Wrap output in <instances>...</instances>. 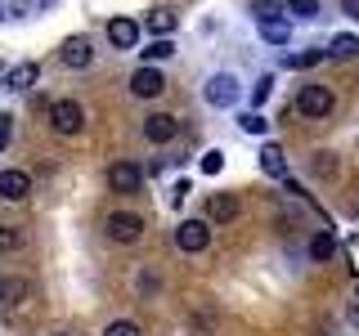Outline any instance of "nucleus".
Masks as SVG:
<instances>
[{"label":"nucleus","mask_w":359,"mask_h":336,"mask_svg":"<svg viewBox=\"0 0 359 336\" xmlns=\"http://www.w3.org/2000/svg\"><path fill=\"white\" fill-rule=\"evenodd\" d=\"M341 14H346V18H355V22H359V0H341Z\"/></svg>","instance_id":"473e14b6"},{"label":"nucleus","mask_w":359,"mask_h":336,"mask_svg":"<svg viewBox=\"0 0 359 336\" xmlns=\"http://www.w3.org/2000/svg\"><path fill=\"white\" fill-rule=\"evenodd\" d=\"M278 0H252V14H256V22H265V18H278Z\"/></svg>","instance_id":"bb28decb"},{"label":"nucleus","mask_w":359,"mask_h":336,"mask_svg":"<svg viewBox=\"0 0 359 336\" xmlns=\"http://www.w3.org/2000/svg\"><path fill=\"white\" fill-rule=\"evenodd\" d=\"M310 171L319 175V179H332V175H337V157H332V153H314Z\"/></svg>","instance_id":"b1692460"},{"label":"nucleus","mask_w":359,"mask_h":336,"mask_svg":"<svg viewBox=\"0 0 359 336\" xmlns=\"http://www.w3.org/2000/svg\"><path fill=\"white\" fill-rule=\"evenodd\" d=\"M287 14L292 18H314L319 14V0H287Z\"/></svg>","instance_id":"393cba45"},{"label":"nucleus","mask_w":359,"mask_h":336,"mask_svg":"<svg viewBox=\"0 0 359 336\" xmlns=\"http://www.w3.org/2000/svg\"><path fill=\"white\" fill-rule=\"evenodd\" d=\"M175 9H166V5H157V9H149V18H144V31L149 36H171L175 31Z\"/></svg>","instance_id":"ddd939ff"},{"label":"nucleus","mask_w":359,"mask_h":336,"mask_svg":"<svg viewBox=\"0 0 359 336\" xmlns=\"http://www.w3.org/2000/svg\"><path fill=\"white\" fill-rule=\"evenodd\" d=\"M180 134V121L171 117V112H149L144 117V139H153V144H171Z\"/></svg>","instance_id":"6e6552de"},{"label":"nucleus","mask_w":359,"mask_h":336,"mask_svg":"<svg viewBox=\"0 0 359 336\" xmlns=\"http://www.w3.org/2000/svg\"><path fill=\"white\" fill-rule=\"evenodd\" d=\"M171 54H175V41H171V36H153V41H149V45L140 50V59L153 67V63H166Z\"/></svg>","instance_id":"dca6fc26"},{"label":"nucleus","mask_w":359,"mask_h":336,"mask_svg":"<svg viewBox=\"0 0 359 336\" xmlns=\"http://www.w3.org/2000/svg\"><path fill=\"white\" fill-rule=\"evenodd\" d=\"M162 90H166V76L157 72V67H149V63L135 67V76H130V94L135 99H157Z\"/></svg>","instance_id":"0eeeda50"},{"label":"nucleus","mask_w":359,"mask_h":336,"mask_svg":"<svg viewBox=\"0 0 359 336\" xmlns=\"http://www.w3.org/2000/svg\"><path fill=\"white\" fill-rule=\"evenodd\" d=\"M202 99H207L211 108H233V104L243 99L238 76H233V72H211V76H207V85H202Z\"/></svg>","instance_id":"f257e3e1"},{"label":"nucleus","mask_w":359,"mask_h":336,"mask_svg":"<svg viewBox=\"0 0 359 336\" xmlns=\"http://www.w3.org/2000/svg\"><path fill=\"white\" fill-rule=\"evenodd\" d=\"M261 171L274 175V179H287V157L278 144H261Z\"/></svg>","instance_id":"4468645a"},{"label":"nucleus","mask_w":359,"mask_h":336,"mask_svg":"<svg viewBox=\"0 0 359 336\" xmlns=\"http://www.w3.org/2000/svg\"><path fill=\"white\" fill-rule=\"evenodd\" d=\"M207 220H211V224L238 220V197H233V193H211V202H207Z\"/></svg>","instance_id":"f8f14e48"},{"label":"nucleus","mask_w":359,"mask_h":336,"mask_svg":"<svg viewBox=\"0 0 359 336\" xmlns=\"http://www.w3.org/2000/svg\"><path fill=\"white\" fill-rule=\"evenodd\" d=\"M207 242H211V224L207 220H180L175 224V246L180 251L198 255V251H207Z\"/></svg>","instance_id":"20e7f679"},{"label":"nucleus","mask_w":359,"mask_h":336,"mask_svg":"<svg viewBox=\"0 0 359 336\" xmlns=\"http://www.w3.org/2000/svg\"><path fill=\"white\" fill-rule=\"evenodd\" d=\"M140 184H144V171L135 162H112L108 166V188L112 193H140Z\"/></svg>","instance_id":"423d86ee"},{"label":"nucleus","mask_w":359,"mask_h":336,"mask_svg":"<svg viewBox=\"0 0 359 336\" xmlns=\"http://www.w3.org/2000/svg\"><path fill=\"white\" fill-rule=\"evenodd\" d=\"M140 291H157V274H153V269H144V274H140Z\"/></svg>","instance_id":"2f4dec72"},{"label":"nucleus","mask_w":359,"mask_h":336,"mask_svg":"<svg viewBox=\"0 0 359 336\" xmlns=\"http://www.w3.org/2000/svg\"><path fill=\"white\" fill-rule=\"evenodd\" d=\"M27 296H32L27 278H5V283H0V300H5V305H22Z\"/></svg>","instance_id":"f3484780"},{"label":"nucleus","mask_w":359,"mask_h":336,"mask_svg":"<svg viewBox=\"0 0 359 336\" xmlns=\"http://www.w3.org/2000/svg\"><path fill=\"white\" fill-rule=\"evenodd\" d=\"M220 166H224V153L220 148H207V153H202V175H220Z\"/></svg>","instance_id":"cd10ccee"},{"label":"nucleus","mask_w":359,"mask_h":336,"mask_svg":"<svg viewBox=\"0 0 359 336\" xmlns=\"http://www.w3.org/2000/svg\"><path fill=\"white\" fill-rule=\"evenodd\" d=\"M104 336H140V328H135L130 318H117V323H108Z\"/></svg>","instance_id":"c85d7f7f"},{"label":"nucleus","mask_w":359,"mask_h":336,"mask_svg":"<svg viewBox=\"0 0 359 336\" xmlns=\"http://www.w3.org/2000/svg\"><path fill=\"white\" fill-rule=\"evenodd\" d=\"M32 193V175L27 171H0V197L5 202H22Z\"/></svg>","instance_id":"9b49d317"},{"label":"nucleus","mask_w":359,"mask_h":336,"mask_svg":"<svg viewBox=\"0 0 359 336\" xmlns=\"http://www.w3.org/2000/svg\"><path fill=\"white\" fill-rule=\"evenodd\" d=\"M9 134H14V130H9V117H5V112H0V153L9 148Z\"/></svg>","instance_id":"7c9ffc66"},{"label":"nucleus","mask_w":359,"mask_h":336,"mask_svg":"<svg viewBox=\"0 0 359 336\" xmlns=\"http://www.w3.org/2000/svg\"><path fill=\"white\" fill-rule=\"evenodd\" d=\"M104 229H108V238H112V242H140V233H144V216H135V211H112V216L104 220Z\"/></svg>","instance_id":"39448f33"},{"label":"nucleus","mask_w":359,"mask_h":336,"mask_svg":"<svg viewBox=\"0 0 359 336\" xmlns=\"http://www.w3.org/2000/svg\"><path fill=\"white\" fill-rule=\"evenodd\" d=\"M22 229H14V224H0V251H22Z\"/></svg>","instance_id":"5701e85b"},{"label":"nucleus","mask_w":359,"mask_h":336,"mask_svg":"<svg viewBox=\"0 0 359 336\" xmlns=\"http://www.w3.org/2000/svg\"><path fill=\"white\" fill-rule=\"evenodd\" d=\"M323 59H328V50H301V54H287V67H297V72H301V67H314V63H323Z\"/></svg>","instance_id":"412c9836"},{"label":"nucleus","mask_w":359,"mask_h":336,"mask_svg":"<svg viewBox=\"0 0 359 336\" xmlns=\"http://www.w3.org/2000/svg\"><path fill=\"white\" fill-rule=\"evenodd\" d=\"M36 76H41L36 63H14V67L5 72V85H9V90H32V85H36Z\"/></svg>","instance_id":"2eb2a0df"},{"label":"nucleus","mask_w":359,"mask_h":336,"mask_svg":"<svg viewBox=\"0 0 359 336\" xmlns=\"http://www.w3.org/2000/svg\"><path fill=\"white\" fill-rule=\"evenodd\" d=\"M104 31H108L112 50H135V45H140V22H135V18H112Z\"/></svg>","instance_id":"1a4fd4ad"},{"label":"nucleus","mask_w":359,"mask_h":336,"mask_svg":"<svg viewBox=\"0 0 359 336\" xmlns=\"http://www.w3.org/2000/svg\"><path fill=\"white\" fill-rule=\"evenodd\" d=\"M332 104H337V99H332L328 85H301V94H297V112H301V117H310V121L328 117Z\"/></svg>","instance_id":"7ed1b4c3"},{"label":"nucleus","mask_w":359,"mask_h":336,"mask_svg":"<svg viewBox=\"0 0 359 336\" xmlns=\"http://www.w3.org/2000/svg\"><path fill=\"white\" fill-rule=\"evenodd\" d=\"M269 94H274V76H261V81L252 85V104H256V112H261V104H265Z\"/></svg>","instance_id":"a878e982"},{"label":"nucleus","mask_w":359,"mask_h":336,"mask_svg":"<svg viewBox=\"0 0 359 336\" xmlns=\"http://www.w3.org/2000/svg\"><path fill=\"white\" fill-rule=\"evenodd\" d=\"M328 54H332V59H355V54H359V36H332Z\"/></svg>","instance_id":"aec40b11"},{"label":"nucleus","mask_w":359,"mask_h":336,"mask_svg":"<svg viewBox=\"0 0 359 336\" xmlns=\"http://www.w3.org/2000/svg\"><path fill=\"white\" fill-rule=\"evenodd\" d=\"M59 59H63V67H90L95 63V50H90L86 36H67L59 45Z\"/></svg>","instance_id":"9d476101"},{"label":"nucleus","mask_w":359,"mask_h":336,"mask_svg":"<svg viewBox=\"0 0 359 336\" xmlns=\"http://www.w3.org/2000/svg\"><path fill=\"white\" fill-rule=\"evenodd\" d=\"M50 126H54V134L72 139V134H81V126H86V108L76 104V99H59V104H50Z\"/></svg>","instance_id":"f03ea898"},{"label":"nucleus","mask_w":359,"mask_h":336,"mask_svg":"<svg viewBox=\"0 0 359 336\" xmlns=\"http://www.w3.org/2000/svg\"><path fill=\"white\" fill-rule=\"evenodd\" d=\"M256 27H261V36L269 45H287V36H292V27H287L283 18H265V22H256Z\"/></svg>","instance_id":"a211bd4d"},{"label":"nucleus","mask_w":359,"mask_h":336,"mask_svg":"<svg viewBox=\"0 0 359 336\" xmlns=\"http://www.w3.org/2000/svg\"><path fill=\"white\" fill-rule=\"evenodd\" d=\"M194 193V188H189V179H180V184L171 188V206H184V197Z\"/></svg>","instance_id":"c756f323"},{"label":"nucleus","mask_w":359,"mask_h":336,"mask_svg":"<svg viewBox=\"0 0 359 336\" xmlns=\"http://www.w3.org/2000/svg\"><path fill=\"white\" fill-rule=\"evenodd\" d=\"M238 126H243V134H261V139L269 134V121L261 117V112H243V117H238Z\"/></svg>","instance_id":"4be33fe9"},{"label":"nucleus","mask_w":359,"mask_h":336,"mask_svg":"<svg viewBox=\"0 0 359 336\" xmlns=\"http://www.w3.org/2000/svg\"><path fill=\"white\" fill-rule=\"evenodd\" d=\"M310 255H314V260H332V255H337V238H332V233H314V238H310Z\"/></svg>","instance_id":"6ab92c4d"}]
</instances>
